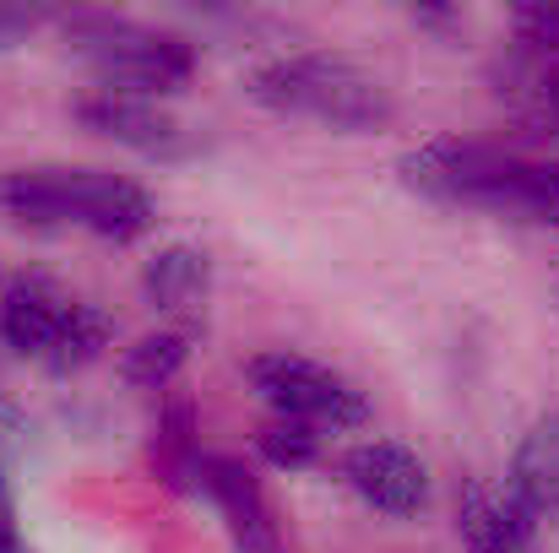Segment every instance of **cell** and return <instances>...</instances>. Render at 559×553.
<instances>
[{
	"mask_svg": "<svg viewBox=\"0 0 559 553\" xmlns=\"http://www.w3.org/2000/svg\"><path fill=\"white\" fill-rule=\"evenodd\" d=\"M522 169L527 158L495 142H473V136H435L396 158V180L413 195L440 201V206H478V212H511Z\"/></svg>",
	"mask_w": 559,
	"mask_h": 553,
	"instance_id": "obj_4",
	"label": "cell"
},
{
	"mask_svg": "<svg viewBox=\"0 0 559 553\" xmlns=\"http://www.w3.org/2000/svg\"><path fill=\"white\" fill-rule=\"evenodd\" d=\"M190 348H195V326H164V332H147L126 348L120 359V380L136 385V390H169L180 380V369L190 364Z\"/></svg>",
	"mask_w": 559,
	"mask_h": 553,
	"instance_id": "obj_14",
	"label": "cell"
},
{
	"mask_svg": "<svg viewBox=\"0 0 559 553\" xmlns=\"http://www.w3.org/2000/svg\"><path fill=\"white\" fill-rule=\"evenodd\" d=\"M511 212H522V217H533V223L559 228V158H549V164H527V169H522L516 206H511Z\"/></svg>",
	"mask_w": 559,
	"mask_h": 553,
	"instance_id": "obj_17",
	"label": "cell"
},
{
	"mask_svg": "<svg viewBox=\"0 0 559 553\" xmlns=\"http://www.w3.org/2000/svg\"><path fill=\"white\" fill-rule=\"evenodd\" d=\"M71 293L44 277V272H11L0 277V342L22 359H44L49 342L60 337L66 315H71Z\"/></svg>",
	"mask_w": 559,
	"mask_h": 553,
	"instance_id": "obj_9",
	"label": "cell"
},
{
	"mask_svg": "<svg viewBox=\"0 0 559 553\" xmlns=\"http://www.w3.org/2000/svg\"><path fill=\"white\" fill-rule=\"evenodd\" d=\"M115 342V321L98 310V304H71V315H66V326H60V337L49 342V353L38 359V364L49 369V374H82L87 364H98L104 359V348Z\"/></svg>",
	"mask_w": 559,
	"mask_h": 553,
	"instance_id": "obj_15",
	"label": "cell"
},
{
	"mask_svg": "<svg viewBox=\"0 0 559 553\" xmlns=\"http://www.w3.org/2000/svg\"><path fill=\"white\" fill-rule=\"evenodd\" d=\"M245 98L261 104L266 115L316 120L343 136H374L396 120L391 87L374 71H365L354 55H332V49H299V55H277L255 65L245 76Z\"/></svg>",
	"mask_w": 559,
	"mask_h": 553,
	"instance_id": "obj_1",
	"label": "cell"
},
{
	"mask_svg": "<svg viewBox=\"0 0 559 553\" xmlns=\"http://www.w3.org/2000/svg\"><path fill=\"white\" fill-rule=\"evenodd\" d=\"M147 461H153L164 489H175V494L201 489L206 456H201V440H195V401L175 385L164 390V407H158V423H153V440H147Z\"/></svg>",
	"mask_w": 559,
	"mask_h": 553,
	"instance_id": "obj_11",
	"label": "cell"
},
{
	"mask_svg": "<svg viewBox=\"0 0 559 553\" xmlns=\"http://www.w3.org/2000/svg\"><path fill=\"white\" fill-rule=\"evenodd\" d=\"M49 22V11H33V5H0V55L27 44L38 27Z\"/></svg>",
	"mask_w": 559,
	"mask_h": 553,
	"instance_id": "obj_19",
	"label": "cell"
},
{
	"mask_svg": "<svg viewBox=\"0 0 559 553\" xmlns=\"http://www.w3.org/2000/svg\"><path fill=\"white\" fill-rule=\"evenodd\" d=\"M0 553H27V543L16 538V516H11V494H5V478H0Z\"/></svg>",
	"mask_w": 559,
	"mask_h": 553,
	"instance_id": "obj_20",
	"label": "cell"
},
{
	"mask_svg": "<svg viewBox=\"0 0 559 553\" xmlns=\"http://www.w3.org/2000/svg\"><path fill=\"white\" fill-rule=\"evenodd\" d=\"M343 478H348V489L380 510V516H418L424 505H429V478H424V461L407 450V445H396V440H365V445H354L348 456H343Z\"/></svg>",
	"mask_w": 559,
	"mask_h": 553,
	"instance_id": "obj_7",
	"label": "cell"
},
{
	"mask_svg": "<svg viewBox=\"0 0 559 553\" xmlns=\"http://www.w3.org/2000/svg\"><path fill=\"white\" fill-rule=\"evenodd\" d=\"M142 293L153 310L164 315H190L206 304L212 293V266L195 244H164L147 266H142Z\"/></svg>",
	"mask_w": 559,
	"mask_h": 553,
	"instance_id": "obj_12",
	"label": "cell"
},
{
	"mask_svg": "<svg viewBox=\"0 0 559 553\" xmlns=\"http://www.w3.org/2000/svg\"><path fill=\"white\" fill-rule=\"evenodd\" d=\"M0 212L22 228H87L109 244H131L158 223L153 195L126 175L71 169V164H33L0 175Z\"/></svg>",
	"mask_w": 559,
	"mask_h": 553,
	"instance_id": "obj_2",
	"label": "cell"
},
{
	"mask_svg": "<svg viewBox=\"0 0 559 553\" xmlns=\"http://www.w3.org/2000/svg\"><path fill=\"white\" fill-rule=\"evenodd\" d=\"M60 38L98 76V93H126V98H153L158 104V98L186 93L190 76H195V44L169 33V27H147L136 16L66 11Z\"/></svg>",
	"mask_w": 559,
	"mask_h": 553,
	"instance_id": "obj_3",
	"label": "cell"
},
{
	"mask_svg": "<svg viewBox=\"0 0 559 553\" xmlns=\"http://www.w3.org/2000/svg\"><path fill=\"white\" fill-rule=\"evenodd\" d=\"M456 532L473 553H516L527 538L516 532L506 500L484 483V478H462L456 483Z\"/></svg>",
	"mask_w": 559,
	"mask_h": 553,
	"instance_id": "obj_13",
	"label": "cell"
},
{
	"mask_svg": "<svg viewBox=\"0 0 559 553\" xmlns=\"http://www.w3.org/2000/svg\"><path fill=\"white\" fill-rule=\"evenodd\" d=\"M413 22L418 27H462V16L445 11V5H413Z\"/></svg>",
	"mask_w": 559,
	"mask_h": 553,
	"instance_id": "obj_21",
	"label": "cell"
},
{
	"mask_svg": "<svg viewBox=\"0 0 559 553\" xmlns=\"http://www.w3.org/2000/svg\"><path fill=\"white\" fill-rule=\"evenodd\" d=\"M201 489L217 505V516H223V527H228V538H234L239 553H283L272 505H266V489H261V478L239 456H206Z\"/></svg>",
	"mask_w": 559,
	"mask_h": 553,
	"instance_id": "obj_8",
	"label": "cell"
},
{
	"mask_svg": "<svg viewBox=\"0 0 559 553\" xmlns=\"http://www.w3.org/2000/svg\"><path fill=\"white\" fill-rule=\"evenodd\" d=\"M555 304H559V288H555Z\"/></svg>",
	"mask_w": 559,
	"mask_h": 553,
	"instance_id": "obj_22",
	"label": "cell"
},
{
	"mask_svg": "<svg viewBox=\"0 0 559 553\" xmlns=\"http://www.w3.org/2000/svg\"><path fill=\"white\" fill-rule=\"evenodd\" d=\"M500 500H506V510H511L522 538H533V527L549 510H559V407L544 412L522 434V445L511 456V483H506Z\"/></svg>",
	"mask_w": 559,
	"mask_h": 553,
	"instance_id": "obj_10",
	"label": "cell"
},
{
	"mask_svg": "<svg viewBox=\"0 0 559 553\" xmlns=\"http://www.w3.org/2000/svg\"><path fill=\"white\" fill-rule=\"evenodd\" d=\"M76 120H82L93 136H104V142H115V147L147 158V164H190V158L206 153L201 131H190L180 115H169V109L153 104V98L87 93V98H76Z\"/></svg>",
	"mask_w": 559,
	"mask_h": 553,
	"instance_id": "obj_6",
	"label": "cell"
},
{
	"mask_svg": "<svg viewBox=\"0 0 559 553\" xmlns=\"http://www.w3.org/2000/svg\"><path fill=\"white\" fill-rule=\"evenodd\" d=\"M511 27H516V44L527 55H559V0H538V5H516L511 11Z\"/></svg>",
	"mask_w": 559,
	"mask_h": 553,
	"instance_id": "obj_18",
	"label": "cell"
},
{
	"mask_svg": "<svg viewBox=\"0 0 559 553\" xmlns=\"http://www.w3.org/2000/svg\"><path fill=\"white\" fill-rule=\"evenodd\" d=\"M255 456L277 472H305L321 461V429H305V423H288V418H272L255 429Z\"/></svg>",
	"mask_w": 559,
	"mask_h": 553,
	"instance_id": "obj_16",
	"label": "cell"
},
{
	"mask_svg": "<svg viewBox=\"0 0 559 553\" xmlns=\"http://www.w3.org/2000/svg\"><path fill=\"white\" fill-rule=\"evenodd\" d=\"M245 380L288 423H305V429H359V423H370V396L354 380H343L337 369L316 364L305 353H288V348L250 353Z\"/></svg>",
	"mask_w": 559,
	"mask_h": 553,
	"instance_id": "obj_5",
	"label": "cell"
}]
</instances>
